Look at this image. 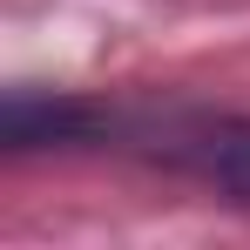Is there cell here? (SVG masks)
<instances>
[{
  "instance_id": "1",
  "label": "cell",
  "mask_w": 250,
  "mask_h": 250,
  "mask_svg": "<svg viewBox=\"0 0 250 250\" xmlns=\"http://www.w3.org/2000/svg\"><path fill=\"white\" fill-rule=\"evenodd\" d=\"M176 163H189L203 183H216V189H230V196L250 203V122H237V115L196 122L176 142Z\"/></svg>"
},
{
  "instance_id": "2",
  "label": "cell",
  "mask_w": 250,
  "mask_h": 250,
  "mask_svg": "<svg viewBox=\"0 0 250 250\" xmlns=\"http://www.w3.org/2000/svg\"><path fill=\"white\" fill-rule=\"evenodd\" d=\"M88 115L82 102H68V95H54V102H34V95H14L7 102V142L14 149H41V142H75V135H88Z\"/></svg>"
}]
</instances>
